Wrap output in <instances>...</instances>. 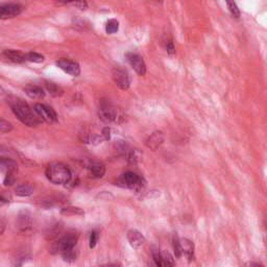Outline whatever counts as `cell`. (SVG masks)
<instances>
[{"label": "cell", "mask_w": 267, "mask_h": 267, "mask_svg": "<svg viewBox=\"0 0 267 267\" xmlns=\"http://www.w3.org/2000/svg\"><path fill=\"white\" fill-rule=\"evenodd\" d=\"M182 243V251L183 254L186 256V258L188 261H193L194 260V244L191 240L188 239H183L181 240Z\"/></svg>", "instance_id": "cell-15"}, {"label": "cell", "mask_w": 267, "mask_h": 267, "mask_svg": "<svg viewBox=\"0 0 267 267\" xmlns=\"http://www.w3.org/2000/svg\"><path fill=\"white\" fill-rule=\"evenodd\" d=\"M24 92L28 97H31L32 100H42L45 96V92L41 87L32 84L24 87Z\"/></svg>", "instance_id": "cell-13"}, {"label": "cell", "mask_w": 267, "mask_h": 267, "mask_svg": "<svg viewBox=\"0 0 267 267\" xmlns=\"http://www.w3.org/2000/svg\"><path fill=\"white\" fill-rule=\"evenodd\" d=\"M127 62L133 67L136 73L140 76L145 75L146 73V65L143 60V57L136 53H127L125 54Z\"/></svg>", "instance_id": "cell-8"}, {"label": "cell", "mask_w": 267, "mask_h": 267, "mask_svg": "<svg viewBox=\"0 0 267 267\" xmlns=\"http://www.w3.org/2000/svg\"><path fill=\"white\" fill-rule=\"evenodd\" d=\"M166 51L169 54H173L175 53V48H174V45H173L172 41H168L166 43Z\"/></svg>", "instance_id": "cell-32"}, {"label": "cell", "mask_w": 267, "mask_h": 267, "mask_svg": "<svg viewBox=\"0 0 267 267\" xmlns=\"http://www.w3.org/2000/svg\"><path fill=\"white\" fill-rule=\"evenodd\" d=\"M46 176L55 185H65L70 183L72 173L66 165L62 163H53L46 168Z\"/></svg>", "instance_id": "cell-2"}, {"label": "cell", "mask_w": 267, "mask_h": 267, "mask_svg": "<svg viewBox=\"0 0 267 267\" xmlns=\"http://www.w3.org/2000/svg\"><path fill=\"white\" fill-rule=\"evenodd\" d=\"M116 185L122 188H127V189L134 190L136 192H139L145 187V181L142 176L130 171L120 175L119 179L117 180Z\"/></svg>", "instance_id": "cell-3"}, {"label": "cell", "mask_w": 267, "mask_h": 267, "mask_svg": "<svg viewBox=\"0 0 267 267\" xmlns=\"http://www.w3.org/2000/svg\"><path fill=\"white\" fill-rule=\"evenodd\" d=\"M12 130H13V125L11 122H8L4 119L0 120V132H1V134L8 133V132H11Z\"/></svg>", "instance_id": "cell-28"}, {"label": "cell", "mask_w": 267, "mask_h": 267, "mask_svg": "<svg viewBox=\"0 0 267 267\" xmlns=\"http://www.w3.org/2000/svg\"><path fill=\"white\" fill-rule=\"evenodd\" d=\"M24 9V6L19 3H5L0 6V18L11 19L20 15Z\"/></svg>", "instance_id": "cell-9"}, {"label": "cell", "mask_w": 267, "mask_h": 267, "mask_svg": "<svg viewBox=\"0 0 267 267\" xmlns=\"http://www.w3.org/2000/svg\"><path fill=\"white\" fill-rule=\"evenodd\" d=\"M45 87H46V90L53 97H58L64 94L63 89L53 82H45Z\"/></svg>", "instance_id": "cell-17"}, {"label": "cell", "mask_w": 267, "mask_h": 267, "mask_svg": "<svg viewBox=\"0 0 267 267\" xmlns=\"http://www.w3.org/2000/svg\"><path fill=\"white\" fill-rule=\"evenodd\" d=\"M118 29H119V22H118L116 19H110V20L107 22L106 32L108 35H113V34L117 33Z\"/></svg>", "instance_id": "cell-20"}, {"label": "cell", "mask_w": 267, "mask_h": 267, "mask_svg": "<svg viewBox=\"0 0 267 267\" xmlns=\"http://www.w3.org/2000/svg\"><path fill=\"white\" fill-rule=\"evenodd\" d=\"M152 254L156 267H163V253L158 249H153Z\"/></svg>", "instance_id": "cell-23"}, {"label": "cell", "mask_w": 267, "mask_h": 267, "mask_svg": "<svg viewBox=\"0 0 267 267\" xmlns=\"http://www.w3.org/2000/svg\"><path fill=\"white\" fill-rule=\"evenodd\" d=\"M15 192L18 196H21V197L31 196L34 193V187L28 184H22L16 188Z\"/></svg>", "instance_id": "cell-18"}, {"label": "cell", "mask_w": 267, "mask_h": 267, "mask_svg": "<svg viewBox=\"0 0 267 267\" xmlns=\"http://www.w3.org/2000/svg\"><path fill=\"white\" fill-rule=\"evenodd\" d=\"M77 242V236L73 234L66 235L58 240L54 245V251L60 253L61 255H64L68 252H71L74 250V247Z\"/></svg>", "instance_id": "cell-6"}, {"label": "cell", "mask_w": 267, "mask_h": 267, "mask_svg": "<svg viewBox=\"0 0 267 267\" xmlns=\"http://www.w3.org/2000/svg\"><path fill=\"white\" fill-rule=\"evenodd\" d=\"M100 118L105 122H117L121 116L118 113L116 107H114L110 102L103 100L100 104V111H98Z\"/></svg>", "instance_id": "cell-4"}, {"label": "cell", "mask_w": 267, "mask_h": 267, "mask_svg": "<svg viewBox=\"0 0 267 267\" xmlns=\"http://www.w3.org/2000/svg\"><path fill=\"white\" fill-rule=\"evenodd\" d=\"M8 105L11 107L13 113L15 116L20 120L23 124L36 127L42 123V119L38 116L36 112L32 110V107L28 106L27 103H25L21 98L18 97H9L8 98Z\"/></svg>", "instance_id": "cell-1"}, {"label": "cell", "mask_w": 267, "mask_h": 267, "mask_svg": "<svg viewBox=\"0 0 267 267\" xmlns=\"http://www.w3.org/2000/svg\"><path fill=\"white\" fill-rule=\"evenodd\" d=\"M173 252L176 258H181V256L183 255V251H182V243L181 240L179 239V237L176 235L173 237Z\"/></svg>", "instance_id": "cell-24"}, {"label": "cell", "mask_w": 267, "mask_h": 267, "mask_svg": "<svg viewBox=\"0 0 267 267\" xmlns=\"http://www.w3.org/2000/svg\"><path fill=\"white\" fill-rule=\"evenodd\" d=\"M61 213L66 216H75V215H84L85 212L81 209V208L76 207H67L62 209Z\"/></svg>", "instance_id": "cell-21"}, {"label": "cell", "mask_w": 267, "mask_h": 267, "mask_svg": "<svg viewBox=\"0 0 267 267\" xmlns=\"http://www.w3.org/2000/svg\"><path fill=\"white\" fill-rule=\"evenodd\" d=\"M63 257V259L67 262H73L76 260V254H75V251H71V252H68L64 255H62Z\"/></svg>", "instance_id": "cell-29"}, {"label": "cell", "mask_w": 267, "mask_h": 267, "mask_svg": "<svg viewBox=\"0 0 267 267\" xmlns=\"http://www.w3.org/2000/svg\"><path fill=\"white\" fill-rule=\"evenodd\" d=\"M266 226H267V218H266Z\"/></svg>", "instance_id": "cell-37"}, {"label": "cell", "mask_w": 267, "mask_h": 267, "mask_svg": "<svg viewBox=\"0 0 267 267\" xmlns=\"http://www.w3.org/2000/svg\"><path fill=\"white\" fill-rule=\"evenodd\" d=\"M25 60L28 62H32V63H42V62H44L45 57H44V55H42L40 53H28L25 54Z\"/></svg>", "instance_id": "cell-22"}, {"label": "cell", "mask_w": 267, "mask_h": 267, "mask_svg": "<svg viewBox=\"0 0 267 267\" xmlns=\"http://www.w3.org/2000/svg\"><path fill=\"white\" fill-rule=\"evenodd\" d=\"M127 240L130 242L131 246L134 249H139L145 242V237L138 230H130L127 232Z\"/></svg>", "instance_id": "cell-11"}, {"label": "cell", "mask_w": 267, "mask_h": 267, "mask_svg": "<svg viewBox=\"0 0 267 267\" xmlns=\"http://www.w3.org/2000/svg\"><path fill=\"white\" fill-rule=\"evenodd\" d=\"M2 55L7 58L8 61H11L13 63H22L25 60V54H23L21 52L15 51V49H5L2 52Z\"/></svg>", "instance_id": "cell-14"}, {"label": "cell", "mask_w": 267, "mask_h": 267, "mask_svg": "<svg viewBox=\"0 0 267 267\" xmlns=\"http://www.w3.org/2000/svg\"><path fill=\"white\" fill-rule=\"evenodd\" d=\"M112 78L114 83L121 90H127L131 86V76L122 67H115L112 70Z\"/></svg>", "instance_id": "cell-5"}, {"label": "cell", "mask_w": 267, "mask_h": 267, "mask_svg": "<svg viewBox=\"0 0 267 267\" xmlns=\"http://www.w3.org/2000/svg\"><path fill=\"white\" fill-rule=\"evenodd\" d=\"M98 240V234L96 232H92L90 235V249L95 247Z\"/></svg>", "instance_id": "cell-31"}, {"label": "cell", "mask_w": 267, "mask_h": 267, "mask_svg": "<svg viewBox=\"0 0 267 267\" xmlns=\"http://www.w3.org/2000/svg\"><path fill=\"white\" fill-rule=\"evenodd\" d=\"M35 112L43 121L47 123H54L57 121V115L52 107L42 104H37L35 105Z\"/></svg>", "instance_id": "cell-7"}, {"label": "cell", "mask_w": 267, "mask_h": 267, "mask_svg": "<svg viewBox=\"0 0 267 267\" xmlns=\"http://www.w3.org/2000/svg\"><path fill=\"white\" fill-rule=\"evenodd\" d=\"M56 66L71 76H78L81 74L80 65L72 60H69V58H60L56 62Z\"/></svg>", "instance_id": "cell-10"}, {"label": "cell", "mask_w": 267, "mask_h": 267, "mask_svg": "<svg viewBox=\"0 0 267 267\" xmlns=\"http://www.w3.org/2000/svg\"><path fill=\"white\" fill-rule=\"evenodd\" d=\"M106 267H119V266L116 265V264H111V265H107V266H106Z\"/></svg>", "instance_id": "cell-36"}, {"label": "cell", "mask_w": 267, "mask_h": 267, "mask_svg": "<svg viewBox=\"0 0 267 267\" xmlns=\"http://www.w3.org/2000/svg\"><path fill=\"white\" fill-rule=\"evenodd\" d=\"M226 5L234 18H240V9L235 2H226Z\"/></svg>", "instance_id": "cell-27"}, {"label": "cell", "mask_w": 267, "mask_h": 267, "mask_svg": "<svg viewBox=\"0 0 267 267\" xmlns=\"http://www.w3.org/2000/svg\"><path fill=\"white\" fill-rule=\"evenodd\" d=\"M102 136L104 137V139L105 140H110V138H111V130H110V127H105L104 130H103V134Z\"/></svg>", "instance_id": "cell-33"}, {"label": "cell", "mask_w": 267, "mask_h": 267, "mask_svg": "<svg viewBox=\"0 0 267 267\" xmlns=\"http://www.w3.org/2000/svg\"><path fill=\"white\" fill-rule=\"evenodd\" d=\"M163 142H164L163 133L160 131H157L148 137V139L146 140V146L153 151H156L163 144Z\"/></svg>", "instance_id": "cell-12"}, {"label": "cell", "mask_w": 267, "mask_h": 267, "mask_svg": "<svg viewBox=\"0 0 267 267\" xmlns=\"http://www.w3.org/2000/svg\"><path fill=\"white\" fill-rule=\"evenodd\" d=\"M73 5L78 7L80 9H86L87 8V2L84 1H78V2H72Z\"/></svg>", "instance_id": "cell-34"}, {"label": "cell", "mask_w": 267, "mask_h": 267, "mask_svg": "<svg viewBox=\"0 0 267 267\" xmlns=\"http://www.w3.org/2000/svg\"><path fill=\"white\" fill-rule=\"evenodd\" d=\"M175 262L169 253H163V267H174Z\"/></svg>", "instance_id": "cell-26"}, {"label": "cell", "mask_w": 267, "mask_h": 267, "mask_svg": "<svg viewBox=\"0 0 267 267\" xmlns=\"http://www.w3.org/2000/svg\"><path fill=\"white\" fill-rule=\"evenodd\" d=\"M31 224H32V221H31V218H29V216L25 214L20 216V218H19V227H20L21 230L26 231L27 229L31 227Z\"/></svg>", "instance_id": "cell-25"}, {"label": "cell", "mask_w": 267, "mask_h": 267, "mask_svg": "<svg viewBox=\"0 0 267 267\" xmlns=\"http://www.w3.org/2000/svg\"><path fill=\"white\" fill-rule=\"evenodd\" d=\"M15 182V177L13 175V172H7L5 177H4V181H3V184L5 186H12Z\"/></svg>", "instance_id": "cell-30"}, {"label": "cell", "mask_w": 267, "mask_h": 267, "mask_svg": "<svg viewBox=\"0 0 267 267\" xmlns=\"http://www.w3.org/2000/svg\"><path fill=\"white\" fill-rule=\"evenodd\" d=\"M0 164H1L2 169H5L7 172H14L17 169V163L8 158L2 157L0 160Z\"/></svg>", "instance_id": "cell-19"}, {"label": "cell", "mask_w": 267, "mask_h": 267, "mask_svg": "<svg viewBox=\"0 0 267 267\" xmlns=\"http://www.w3.org/2000/svg\"><path fill=\"white\" fill-rule=\"evenodd\" d=\"M89 170H90L91 175L95 179H101L106 173V167L101 162H94L89 166Z\"/></svg>", "instance_id": "cell-16"}, {"label": "cell", "mask_w": 267, "mask_h": 267, "mask_svg": "<svg viewBox=\"0 0 267 267\" xmlns=\"http://www.w3.org/2000/svg\"><path fill=\"white\" fill-rule=\"evenodd\" d=\"M249 267H263V266L261 264H259V263H251Z\"/></svg>", "instance_id": "cell-35"}]
</instances>
